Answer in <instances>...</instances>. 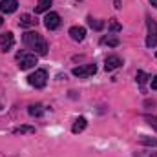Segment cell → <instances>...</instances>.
Returning <instances> with one entry per match:
<instances>
[{
  "mask_svg": "<svg viewBox=\"0 0 157 157\" xmlns=\"http://www.w3.org/2000/svg\"><path fill=\"white\" fill-rule=\"evenodd\" d=\"M22 42H24L29 49H33L35 55H46V53H48V42L42 39V35L37 33V31H28V33H24Z\"/></svg>",
  "mask_w": 157,
  "mask_h": 157,
  "instance_id": "6da1fadb",
  "label": "cell"
},
{
  "mask_svg": "<svg viewBox=\"0 0 157 157\" xmlns=\"http://www.w3.org/2000/svg\"><path fill=\"white\" fill-rule=\"evenodd\" d=\"M48 82V73L46 70H35V73H31L28 77V84L33 86V88H44Z\"/></svg>",
  "mask_w": 157,
  "mask_h": 157,
  "instance_id": "7a4b0ae2",
  "label": "cell"
},
{
  "mask_svg": "<svg viewBox=\"0 0 157 157\" xmlns=\"http://www.w3.org/2000/svg\"><path fill=\"white\" fill-rule=\"evenodd\" d=\"M146 28H148V35H146V46L148 48H155L157 46V22L154 18H146Z\"/></svg>",
  "mask_w": 157,
  "mask_h": 157,
  "instance_id": "3957f363",
  "label": "cell"
},
{
  "mask_svg": "<svg viewBox=\"0 0 157 157\" xmlns=\"http://www.w3.org/2000/svg\"><path fill=\"white\" fill-rule=\"evenodd\" d=\"M17 60H18L20 70H29V68H33L37 64V55L35 53H18Z\"/></svg>",
  "mask_w": 157,
  "mask_h": 157,
  "instance_id": "277c9868",
  "label": "cell"
},
{
  "mask_svg": "<svg viewBox=\"0 0 157 157\" xmlns=\"http://www.w3.org/2000/svg\"><path fill=\"white\" fill-rule=\"evenodd\" d=\"M95 71H97V66L95 64H84V66L73 68L71 73L78 78H88V77H91V75H95Z\"/></svg>",
  "mask_w": 157,
  "mask_h": 157,
  "instance_id": "5b68a950",
  "label": "cell"
},
{
  "mask_svg": "<svg viewBox=\"0 0 157 157\" xmlns=\"http://www.w3.org/2000/svg\"><path fill=\"white\" fill-rule=\"evenodd\" d=\"M44 26H46V29H57L59 26H60V15L59 13H55V11H49L46 17H44Z\"/></svg>",
  "mask_w": 157,
  "mask_h": 157,
  "instance_id": "8992f818",
  "label": "cell"
},
{
  "mask_svg": "<svg viewBox=\"0 0 157 157\" xmlns=\"http://www.w3.org/2000/svg\"><path fill=\"white\" fill-rule=\"evenodd\" d=\"M122 66V59L117 57V55H110V57H106V60H104V70L106 71H113V70H117Z\"/></svg>",
  "mask_w": 157,
  "mask_h": 157,
  "instance_id": "52a82bcc",
  "label": "cell"
},
{
  "mask_svg": "<svg viewBox=\"0 0 157 157\" xmlns=\"http://www.w3.org/2000/svg\"><path fill=\"white\" fill-rule=\"evenodd\" d=\"M13 44H15V37H13V33H11V31H6V33H2V35H0V46H2V49H4V51L11 49V48H13Z\"/></svg>",
  "mask_w": 157,
  "mask_h": 157,
  "instance_id": "ba28073f",
  "label": "cell"
},
{
  "mask_svg": "<svg viewBox=\"0 0 157 157\" xmlns=\"http://www.w3.org/2000/svg\"><path fill=\"white\" fill-rule=\"evenodd\" d=\"M18 7V2L17 0H0V11L9 15V13H15Z\"/></svg>",
  "mask_w": 157,
  "mask_h": 157,
  "instance_id": "9c48e42d",
  "label": "cell"
},
{
  "mask_svg": "<svg viewBox=\"0 0 157 157\" xmlns=\"http://www.w3.org/2000/svg\"><path fill=\"white\" fill-rule=\"evenodd\" d=\"M70 37L75 42H82L86 39V29L82 26H73V28H70Z\"/></svg>",
  "mask_w": 157,
  "mask_h": 157,
  "instance_id": "30bf717a",
  "label": "cell"
},
{
  "mask_svg": "<svg viewBox=\"0 0 157 157\" xmlns=\"http://www.w3.org/2000/svg\"><path fill=\"white\" fill-rule=\"evenodd\" d=\"M18 24L22 26V28H31V26H37V18L33 17V15H20V18H18Z\"/></svg>",
  "mask_w": 157,
  "mask_h": 157,
  "instance_id": "8fae6325",
  "label": "cell"
},
{
  "mask_svg": "<svg viewBox=\"0 0 157 157\" xmlns=\"http://www.w3.org/2000/svg\"><path fill=\"white\" fill-rule=\"evenodd\" d=\"M44 112H46V108H44L42 104H39V102H37V104H31V106L28 108V113H29L31 117H42Z\"/></svg>",
  "mask_w": 157,
  "mask_h": 157,
  "instance_id": "7c38bea8",
  "label": "cell"
},
{
  "mask_svg": "<svg viewBox=\"0 0 157 157\" xmlns=\"http://www.w3.org/2000/svg\"><path fill=\"white\" fill-rule=\"evenodd\" d=\"M88 126V121L84 117H78L75 122H73V128H71V132L73 133H80V132H84V128Z\"/></svg>",
  "mask_w": 157,
  "mask_h": 157,
  "instance_id": "4fadbf2b",
  "label": "cell"
},
{
  "mask_svg": "<svg viewBox=\"0 0 157 157\" xmlns=\"http://www.w3.org/2000/svg\"><path fill=\"white\" fill-rule=\"evenodd\" d=\"M88 26H90L91 29H95V31H101V29L104 28V22H102V20H97V18H93V17H88Z\"/></svg>",
  "mask_w": 157,
  "mask_h": 157,
  "instance_id": "5bb4252c",
  "label": "cell"
},
{
  "mask_svg": "<svg viewBox=\"0 0 157 157\" xmlns=\"http://www.w3.org/2000/svg\"><path fill=\"white\" fill-rule=\"evenodd\" d=\"M51 2H53V0H39V2H37V7H35V13H46V11L49 9Z\"/></svg>",
  "mask_w": 157,
  "mask_h": 157,
  "instance_id": "9a60e30c",
  "label": "cell"
},
{
  "mask_svg": "<svg viewBox=\"0 0 157 157\" xmlns=\"http://www.w3.org/2000/svg\"><path fill=\"white\" fill-rule=\"evenodd\" d=\"M139 143H141V144H146V146H155L157 148V139L148 137V135H141V137H139Z\"/></svg>",
  "mask_w": 157,
  "mask_h": 157,
  "instance_id": "2e32d148",
  "label": "cell"
},
{
  "mask_svg": "<svg viewBox=\"0 0 157 157\" xmlns=\"http://www.w3.org/2000/svg\"><path fill=\"white\" fill-rule=\"evenodd\" d=\"M108 29H110L112 33H119V31L122 29V26L117 22V18H112V20L108 22Z\"/></svg>",
  "mask_w": 157,
  "mask_h": 157,
  "instance_id": "e0dca14e",
  "label": "cell"
},
{
  "mask_svg": "<svg viewBox=\"0 0 157 157\" xmlns=\"http://www.w3.org/2000/svg\"><path fill=\"white\" fill-rule=\"evenodd\" d=\"M15 133H35V128H33V126H28V124H24V126H18V128H15Z\"/></svg>",
  "mask_w": 157,
  "mask_h": 157,
  "instance_id": "ac0fdd59",
  "label": "cell"
},
{
  "mask_svg": "<svg viewBox=\"0 0 157 157\" xmlns=\"http://www.w3.org/2000/svg\"><path fill=\"white\" fill-rule=\"evenodd\" d=\"M101 42H102V44H108V46H112V48L119 46V39H117V37H104Z\"/></svg>",
  "mask_w": 157,
  "mask_h": 157,
  "instance_id": "d6986e66",
  "label": "cell"
},
{
  "mask_svg": "<svg viewBox=\"0 0 157 157\" xmlns=\"http://www.w3.org/2000/svg\"><path fill=\"white\" fill-rule=\"evenodd\" d=\"M135 78H137V82H139V84H141V86H143V84H146V80H148V75H146V73H144V71H141V70H139V71H137V75H135Z\"/></svg>",
  "mask_w": 157,
  "mask_h": 157,
  "instance_id": "ffe728a7",
  "label": "cell"
},
{
  "mask_svg": "<svg viewBox=\"0 0 157 157\" xmlns=\"http://www.w3.org/2000/svg\"><path fill=\"white\" fill-rule=\"evenodd\" d=\"M146 121H148V124H150L152 128L157 130V117H146Z\"/></svg>",
  "mask_w": 157,
  "mask_h": 157,
  "instance_id": "44dd1931",
  "label": "cell"
},
{
  "mask_svg": "<svg viewBox=\"0 0 157 157\" xmlns=\"http://www.w3.org/2000/svg\"><path fill=\"white\" fill-rule=\"evenodd\" d=\"M150 84H152V90H157V75L152 78V82H150Z\"/></svg>",
  "mask_w": 157,
  "mask_h": 157,
  "instance_id": "7402d4cb",
  "label": "cell"
},
{
  "mask_svg": "<svg viewBox=\"0 0 157 157\" xmlns=\"http://www.w3.org/2000/svg\"><path fill=\"white\" fill-rule=\"evenodd\" d=\"M150 4H152L154 7H157V0H150Z\"/></svg>",
  "mask_w": 157,
  "mask_h": 157,
  "instance_id": "603a6c76",
  "label": "cell"
},
{
  "mask_svg": "<svg viewBox=\"0 0 157 157\" xmlns=\"http://www.w3.org/2000/svg\"><path fill=\"white\" fill-rule=\"evenodd\" d=\"M2 24H4V20H2V17H0V26H2Z\"/></svg>",
  "mask_w": 157,
  "mask_h": 157,
  "instance_id": "cb8c5ba5",
  "label": "cell"
},
{
  "mask_svg": "<svg viewBox=\"0 0 157 157\" xmlns=\"http://www.w3.org/2000/svg\"><path fill=\"white\" fill-rule=\"evenodd\" d=\"M0 110H2V104H0Z\"/></svg>",
  "mask_w": 157,
  "mask_h": 157,
  "instance_id": "d4e9b609",
  "label": "cell"
},
{
  "mask_svg": "<svg viewBox=\"0 0 157 157\" xmlns=\"http://www.w3.org/2000/svg\"><path fill=\"white\" fill-rule=\"evenodd\" d=\"M155 55H157V53H155Z\"/></svg>",
  "mask_w": 157,
  "mask_h": 157,
  "instance_id": "484cf974",
  "label": "cell"
}]
</instances>
